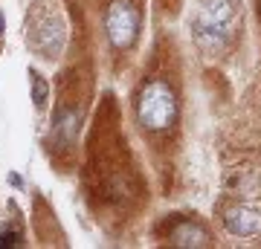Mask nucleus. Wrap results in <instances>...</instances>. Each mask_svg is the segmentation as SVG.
Segmentation results:
<instances>
[{
	"label": "nucleus",
	"mask_w": 261,
	"mask_h": 249,
	"mask_svg": "<svg viewBox=\"0 0 261 249\" xmlns=\"http://www.w3.org/2000/svg\"><path fill=\"white\" fill-rule=\"evenodd\" d=\"M105 29L116 49H128L140 35V9L130 0H113L105 15Z\"/></svg>",
	"instance_id": "3"
},
{
	"label": "nucleus",
	"mask_w": 261,
	"mask_h": 249,
	"mask_svg": "<svg viewBox=\"0 0 261 249\" xmlns=\"http://www.w3.org/2000/svg\"><path fill=\"white\" fill-rule=\"evenodd\" d=\"M241 26L238 0H200L195 15V41L209 56H221L232 46Z\"/></svg>",
	"instance_id": "1"
},
{
	"label": "nucleus",
	"mask_w": 261,
	"mask_h": 249,
	"mask_svg": "<svg viewBox=\"0 0 261 249\" xmlns=\"http://www.w3.org/2000/svg\"><path fill=\"white\" fill-rule=\"evenodd\" d=\"M174 119H177V93L163 78L148 81L137 99V122L145 130H168Z\"/></svg>",
	"instance_id": "2"
},
{
	"label": "nucleus",
	"mask_w": 261,
	"mask_h": 249,
	"mask_svg": "<svg viewBox=\"0 0 261 249\" xmlns=\"http://www.w3.org/2000/svg\"><path fill=\"white\" fill-rule=\"evenodd\" d=\"M75 133H79V113L75 110H61L58 113V125H56L58 142L70 145V142L75 139Z\"/></svg>",
	"instance_id": "7"
},
{
	"label": "nucleus",
	"mask_w": 261,
	"mask_h": 249,
	"mask_svg": "<svg viewBox=\"0 0 261 249\" xmlns=\"http://www.w3.org/2000/svg\"><path fill=\"white\" fill-rule=\"evenodd\" d=\"M171 243H177V246H209V232L203 229V226H197V223L192 220H183L174 226V232H171Z\"/></svg>",
	"instance_id": "6"
},
{
	"label": "nucleus",
	"mask_w": 261,
	"mask_h": 249,
	"mask_svg": "<svg viewBox=\"0 0 261 249\" xmlns=\"http://www.w3.org/2000/svg\"><path fill=\"white\" fill-rule=\"evenodd\" d=\"M35 81H32V96H35V104H44V99H47V87H44V81H41V75H32Z\"/></svg>",
	"instance_id": "8"
},
{
	"label": "nucleus",
	"mask_w": 261,
	"mask_h": 249,
	"mask_svg": "<svg viewBox=\"0 0 261 249\" xmlns=\"http://www.w3.org/2000/svg\"><path fill=\"white\" fill-rule=\"evenodd\" d=\"M226 229L238 235V238H252L261 232V209L255 206H232L224 212Z\"/></svg>",
	"instance_id": "5"
},
{
	"label": "nucleus",
	"mask_w": 261,
	"mask_h": 249,
	"mask_svg": "<svg viewBox=\"0 0 261 249\" xmlns=\"http://www.w3.org/2000/svg\"><path fill=\"white\" fill-rule=\"evenodd\" d=\"M29 44L35 46L38 52H44V58H58L61 49H64V44H67L64 18H58V15H44V18L38 20V26L32 29Z\"/></svg>",
	"instance_id": "4"
},
{
	"label": "nucleus",
	"mask_w": 261,
	"mask_h": 249,
	"mask_svg": "<svg viewBox=\"0 0 261 249\" xmlns=\"http://www.w3.org/2000/svg\"><path fill=\"white\" fill-rule=\"evenodd\" d=\"M3 29H6V20H3V12H0V35H3Z\"/></svg>",
	"instance_id": "9"
}]
</instances>
